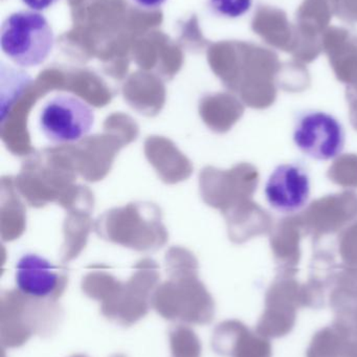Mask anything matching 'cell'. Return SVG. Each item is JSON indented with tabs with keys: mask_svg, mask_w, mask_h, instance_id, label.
I'll return each instance as SVG.
<instances>
[{
	"mask_svg": "<svg viewBox=\"0 0 357 357\" xmlns=\"http://www.w3.org/2000/svg\"><path fill=\"white\" fill-rule=\"evenodd\" d=\"M55 47V34L47 18L39 12L10 14L0 29V47L20 68H37L47 61Z\"/></svg>",
	"mask_w": 357,
	"mask_h": 357,
	"instance_id": "1",
	"label": "cell"
},
{
	"mask_svg": "<svg viewBox=\"0 0 357 357\" xmlns=\"http://www.w3.org/2000/svg\"><path fill=\"white\" fill-rule=\"evenodd\" d=\"M63 313L49 300H37L22 294L17 302L3 303L0 313V333L3 346L16 348L31 336L51 335L60 325Z\"/></svg>",
	"mask_w": 357,
	"mask_h": 357,
	"instance_id": "2",
	"label": "cell"
},
{
	"mask_svg": "<svg viewBox=\"0 0 357 357\" xmlns=\"http://www.w3.org/2000/svg\"><path fill=\"white\" fill-rule=\"evenodd\" d=\"M39 128L51 143H76L95 124V112L81 98L59 93L47 100L39 114Z\"/></svg>",
	"mask_w": 357,
	"mask_h": 357,
	"instance_id": "3",
	"label": "cell"
},
{
	"mask_svg": "<svg viewBox=\"0 0 357 357\" xmlns=\"http://www.w3.org/2000/svg\"><path fill=\"white\" fill-rule=\"evenodd\" d=\"M264 304L256 331L269 340L288 335L296 326L298 308H303L302 284L296 275L277 273L267 288Z\"/></svg>",
	"mask_w": 357,
	"mask_h": 357,
	"instance_id": "4",
	"label": "cell"
},
{
	"mask_svg": "<svg viewBox=\"0 0 357 357\" xmlns=\"http://www.w3.org/2000/svg\"><path fill=\"white\" fill-rule=\"evenodd\" d=\"M298 216L305 235L319 243L321 238L340 234L357 220V193L344 191L317 198Z\"/></svg>",
	"mask_w": 357,
	"mask_h": 357,
	"instance_id": "5",
	"label": "cell"
},
{
	"mask_svg": "<svg viewBox=\"0 0 357 357\" xmlns=\"http://www.w3.org/2000/svg\"><path fill=\"white\" fill-rule=\"evenodd\" d=\"M294 141L296 147L309 158L330 160L337 158L344 149V128L331 114L307 112L296 123Z\"/></svg>",
	"mask_w": 357,
	"mask_h": 357,
	"instance_id": "6",
	"label": "cell"
},
{
	"mask_svg": "<svg viewBox=\"0 0 357 357\" xmlns=\"http://www.w3.org/2000/svg\"><path fill=\"white\" fill-rule=\"evenodd\" d=\"M265 196L278 212L294 215L304 208L310 196L308 173L300 165H281L269 176Z\"/></svg>",
	"mask_w": 357,
	"mask_h": 357,
	"instance_id": "7",
	"label": "cell"
},
{
	"mask_svg": "<svg viewBox=\"0 0 357 357\" xmlns=\"http://www.w3.org/2000/svg\"><path fill=\"white\" fill-rule=\"evenodd\" d=\"M212 348L225 357H273L271 340L239 319H227L215 328Z\"/></svg>",
	"mask_w": 357,
	"mask_h": 357,
	"instance_id": "8",
	"label": "cell"
},
{
	"mask_svg": "<svg viewBox=\"0 0 357 357\" xmlns=\"http://www.w3.org/2000/svg\"><path fill=\"white\" fill-rule=\"evenodd\" d=\"M15 281L20 292L37 300L57 298L63 286L57 268L37 254H26L18 260Z\"/></svg>",
	"mask_w": 357,
	"mask_h": 357,
	"instance_id": "9",
	"label": "cell"
},
{
	"mask_svg": "<svg viewBox=\"0 0 357 357\" xmlns=\"http://www.w3.org/2000/svg\"><path fill=\"white\" fill-rule=\"evenodd\" d=\"M305 231L298 214L284 217L269 233V245L277 273L296 275L301 257V241Z\"/></svg>",
	"mask_w": 357,
	"mask_h": 357,
	"instance_id": "10",
	"label": "cell"
},
{
	"mask_svg": "<svg viewBox=\"0 0 357 357\" xmlns=\"http://www.w3.org/2000/svg\"><path fill=\"white\" fill-rule=\"evenodd\" d=\"M236 221H239L238 239L241 242L257 236L266 235L275 225L271 215L252 199L240 202Z\"/></svg>",
	"mask_w": 357,
	"mask_h": 357,
	"instance_id": "11",
	"label": "cell"
},
{
	"mask_svg": "<svg viewBox=\"0 0 357 357\" xmlns=\"http://www.w3.org/2000/svg\"><path fill=\"white\" fill-rule=\"evenodd\" d=\"M334 313L357 311V267L340 265L329 294Z\"/></svg>",
	"mask_w": 357,
	"mask_h": 357,
	"instance_id": "12",
	"label": "cell"
},
{
	"mask_svg": "<svg viewBox=\"0 0 357 357\" xmlns=\"http://www.w3.org/2000/svg\"><path fill=\"white\" fill-rule=\"evenodd\" d=\"M349 336L332 324L315 332L306 351V357H340Z\"/></svg>",
	"mask_w": 357,
	"mask_h": 357,
	"instance_id": "13",
	"label": "cell"
},
{
	"mask_svg": "<svg viewBox=\"0 0 357 357\" xmlns=\"http://www.w3.org/2000/svg\"><path fill=\"white\" fill-rule=\"evenodd\" d=\"M172 357H200L202 344L193 330L177 325L169 332Z\"/></svg>",
	"mask_w": 357,
	"mask_h": 357,
	"instance_id": "14",
	"label": "cell"
},
{
	"mask_svg": "<svg viewBox=\"0 0 357 357\" xmlns=\"http://www.w3.org/2000/svg\"><path fill=\"white\" fill-rule=\"evenodd\" d=\"M328 178L346 189L357 188V154L347 153L338 155L327 172Z\"/></svg>",
	"mask_w": 357,
	"mask_h": 357,
	"instance_id": "15",
	"label": "cell"
},
{
	"mask_svg": "<svg viewBox=\"0 0 357 357\" xmlns=\"http://www.w3.org/2000/svg\"><path fill=\"white\" fill-rule=\"evenodd\" d=\"M338 254L342 265L357 267V220L338 234Z\"/></svg>",
	"mask_w": 357,
	"mask_h": 357,
	"instance_id": "16",
	"label": "cell"
},
{
	"mask_svg": "<svg viewBox=\"0 0 357 357\" xmlns=\"http://www.w3.org/2000/svg\"><path fill=\"white\" fill-rule=\"evenodd\" d=\"M252 0H208V8L215 15L225 20H237L245 15Z\"/></svg>",
	"mask_w": 357,
	"mask_h": 357,
	"instance_id": "17",
	"label": "cell"
},
{
	"mask_svg": "<svg viewBox=\"0 0 357 357\" xmlns=\"http://www.w3.org/2000/svg\"><path fill=\"white\" fill-rule=\"evenodd\" d=\"M347 102H348L349 119L353 128L357 130V91L347 89Z\"/></svg>",
	"mask_w": 357,
	"mask_h": 357,
	"instance_id": "18",
	"label": "cell"
},
{
	"mask_svg": "<svg viewBox=\"0 0 357 357\" xmlns=\"http://www.w3.org/2000/svg\"><path fill=\"white\" fill-rule=\"evenodd\" d=\"M60 0H22L24 6L35 12H43L57 5Z\"/></svg>",
	"mask_w": 357,
	"mask_h": 357,
	"instance_id": "19",
	"label": "cell"
},
{
	"mask_svg": "<svg viewBox=\"0 0 357 357\" xmlns=\"http://www.w3.org/2000/svg\"><path fill=\"white\" fill-rule=\"evenodd\" d=\"M132 1L141 9L153 11V10L160 9L168 0H132Z\"/></svg>",
	"mask_w": 357,
	"mask_h": 357,
	"instance_id": "20",
	"label": "cell"
},
{
	"mask_svg": "<svg viewBox=\"0 0 357 357\" xmlns=\"http://www.w3.org/2000/svg\"><path fill=\"white\" fill-rule=\"evenodd\" d=\"M72 357H87V356H86V355L77 354V355H74V356H72Z\"/></svg>",
	"mask_w": 357,
	"mask_h": 357,
	"instance_id": "21",
	"label": "cell"
},
{
	"mask_svg": "<svg viewBox=\"0 0 357 357\" xmlns=\"http://www.w3.org/2000/svg\"><path fill=\"white\" fill-rule=\"evenodd\" d=\"M114 357H125V356H123V355H116V356H114Z\"/></svg>",
	"mask_w": 357,
	"mask_h": 357,
	"instance_id": "22",
	"label": "cell"
}]
</instances>
